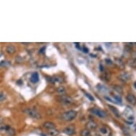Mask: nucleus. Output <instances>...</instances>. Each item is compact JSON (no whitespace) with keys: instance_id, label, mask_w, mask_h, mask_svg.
<instances>
[{"instance_id":"f257e3e1","label":"nucleus","mask_w":136,"mask_h":136,"mask_svg":"<svg viewBox=\"0 0 136 136\" xmlns=\"http://www.w3.org/2000/svg\"><path fill=\"white\" fill-rule=\"evenodd\" d=\"M76 116H77V112L71 110L64 112L61 116V119L65 121H71L74 119H75Z\"/></svg>"},{"instance_id":"f03ea898","label":"nucleus","mask_w":136,"mask_h":136,"mask_svg":"<svg viewBox=\"0 0 136 136\" xmlns=\"http://www.w3.org/2000/svg\"><path fill=\"white\" fill-rule=\"evenodd\" d=\"M91 112L94 114L96 116L101 118H104L107 116V114L104 111V110H102L101 109L97 108H93L91 109Z\"/></svg>"},{"instance_id":"7ed1b4c3","label":"nucleus","mask_w":136,"mask_h":136,"mask_svg":"<svg viewBox=\"0 0 136 136\" xmlns=\"http://www.w3.org/2000/svg\"><path fill=\"white\" fill-rule=\"evenodd\" d=\"M24 112L27 114L28 116H29L30 117L33 118H36V119H40L41 118V114L39 113H38L37 111H36L35 110L33 109L27 108L24 110Z\"/></svg>"},{"instance_id":"20e7f679","label":"nucleus","mask_w":136,"mask_h":136,"mask_svg":"<svg viewBox=\"0 0 136 136\" xmlns=\"http://www.w3.org/2000/svg\"><path fill=\"white\" fill-rule=\"evenodd\" d=\"M63 133L68 136H73L76 133V128L74 125H68L63 130Z\"/></svg>"},{"instance_id":"39448f33","label":"nucleus","mask_w":136,"mask_h":136,"mask_svg":"<svg viewBox=\"0 0 136 136\" xmlns=\"http://www.w3.org/2000/svg\"><path fill=\"white\" fill-rule=\"evenodd\" d=\"M60 101H61V102L65 103V104H71L74 103V99L72 98H71L70 96L66 95H61Z\"/></svg>"},{"instance_id":"423d86ee","label":"nucleus","mask_w":136,"mask_h":136,"mask_svg":"<svg viewBox=\"0 0 136 136\" xmlns=\"http://www.w3.org/2000/svg\"><path fill=\"white\" fill-rule=\"evenodd\" d=\"M118 78L121 81H122L126 82L128 81H129L130 79V75L128 72H124V73H122V74H121L119 75Z\"/></svg>"},{"instance_id":"0eeeda50","label":"nucleus","mask_w":136,"mask_h":136,"mask_svg":"<svg viewBox=\"0 0 136 136\" xmlns=\"http://www.w3.org/2000/svg\"><path fill=\"white\" fill-rule=\"evenodd\" d=\"M126 100L131 105H133V106L136 105V98L134 95L130 94V93L128 94V95H126Z\"/></svg>"},{"instance_id":"6e6552de","label":"nucleus","mask_w":136,"mask_h":136,"mask_svg":"<svg viewBox=\"0 0 136 136\" xmlns=\"http://www.w3.org/2000/svg\"><path fill=\"white\" fill-rule=\"evenodd\" d=\"M97 123L93 121H90L89 122L86 123V129L88 130H94L97 128Z\"/></svg>"},{"instance_id":"1a4fd4ad","label":"nucleus","mask_w":136,"mask_h":136,"mask_svg":"<svg viewBox=\"0 0 136 136\" xmlns=\"http://www.w3.org/2000/svg\"><path fill=\"white\" fill-rule=\"evenodd\" d=\"M44 127L46 128V129L47 130H51V129H54V128H56V125H55V124L54 122H51V121H46V122H45L44 123Z\"/></svg>"},{"instance_id":"9d476101","label":"nucleus","mask_w":136,"mask_h":136,"mask_svg":"<svg viewBox=\"0 0 136 136\" xmlns=\"http://www.w3.org/2000/svg\"><path fill=\"white\" fill-rule=\"evenodd\" d=\"M108 108L109 109L111 110V112L116 116V117H118V118H119L120 116H121V113H120V111L118 110V109L116 108V107H114V106H110V105H108Z\"/></svg>"},{"instance_id":"9b49d317","label":"nucleus","mask_w":136,"mask_h":136,"mask_svg":"<svg viewBox=\"0 0 136 136\" xmlns=\"http://www.w3.org/2000/svg\"><path fill=\"white\" fill-rule=\"evenodd\" d=\"M6 51L9 54H14L16 52V48L13 45H8L6 48Z\"/></svg>"},{"instance_id":"f8f14e48","label":"nucleus","mask_w":136,"mask_h":136,"mask_svg":"<svg viewBox=\"0 0 136 136\" xmlns=\"http://www.w3.org/2000/svg\"><path fill=\"white\" fill-rule=\"evenodd\" d=\"M30 80H31V81L32 82V83H37V82L39 81V76L38 73L35 72L34 74H32L31 76Z\"/></svg>"},{"instance_id":"ddd939ff","label":"nucleus","mask_w":136,"mask_h":136,"mask_svg":"<svg viewBox=\"0 0 136 136\" xmlns=\"http://www.w3.org/2000/svg\"><path fill=\"white\" fill-rule=\"evenodd\" d=\"M113 89L116 91V93H118V94H122L123 93V89L121 86H118V85H114L113 86Z\"/></svg>"},{"instance_id":"4468645a","label":"nucleus","mask_w":136,"mask_h":136,"mask_svg":"<svg viewBox=\"0 0 136 136\" xmlns=\"http://www.w3.org/2000/svg\"><path fill=\"white\" fill-rule=\"evenodd\" d=\"M115 63H116V65H117L119 68H121V69L125 68V64H124L123 61H122L121 59H116Z\"/></svg>"},{"instance_id":"2eb2a0df","label":"nucleus","mask_w":136,"mask_h":136,"mask_svg":"<svg viewBox=\"0 0 136 136\" xmlns=\"http://www.w3.org/2000/svg\"><path fill=\"white\" fill-rule=\"evenodd\" d=\"M48 134L51 136H58L59 134V131L56 128H54L48 130Z\"/></svg>"},{"instance_id":"dca6fc26","label":"nucleus","mask_w":136,"mask_h":136,"mask_svg":"<svg viewBox=\"0 0 136 136\" xmlns=\"http://www.w3.org/2000/svg\"><path fill=\"white\" fill-rule=\"evenodd\" d=\"M128 65L132 68H136V59H131L128 61Z\"/></svg>"},{"instance_id":"f3484780","label":"nucleus","mask_w":136,"mask_h":136,"mask_svg":"<svg viewBox=\"0 0 136 136\" xmlns=\"http://www.w3.org/2000/svg\"><path fill=\"white\" fill-rule=\"evenodd\" d=\"M81 136H91V131L88 129L82 130L81 132Z\"/></svg>"},{"instance_id":"a211bd4d","label":"nucleus","mask_w":136,"mask_h":136,"mask_svg":"<svg viewBox=\"0 0 136 136\" xmlns=\"http://www.w3.org/2000/svg\"><path fill=\"white\" fill-rule=\"evenodd\" d=\"M56 92L58 93H59V94H63L66 92V89H65L64 86H59L58 89H56Z\"/></svg>"},{"instance_id":"6ab92c4d","label":"nucleus","mask_w":136,"mask_h":136,"mask_svg":"<svg viewBox=\"0 0 136 136\" xmlns=\"http://www.w3.org/2000/svg\"><path fill=\"white\" fill-rule=\"evenodd\" d=\"M100 132H101V133L103 134V135H107L108 133L109 132V130L108 128H106V127H102V128H100Z\"/></svg>"},{"instance_id":"aec40b11","label":"nucleus","mask_w":136,"mask_h":136,"mask_svg":"<svg viewBox=\"0 0 136 136\" xmlns=\"http://www.w3.org/2000/svg\"><path fill=\"white\" fill-rule=\"evenodd\" d=\"M52 79H53L54 81L56 82V83H61V82L63 81V78H61V76H55V77H54Z\"/></svg>"},{"instance_id":"412c9836","label":"nucleus","mask_w":136,"mask_h":136,"mask_svg":"<svg viewBox=\"0 0 136 136\" xmlns=\"http://www.w3.org/2000/svg\"><path fill=\"white\" fill-rule=\"evenodd\" d=\"M7 133L9 134V136H14L15 135V131H14V129L12 128H9L8 130H7Z\"/></svg>"},{"instance_id":"4be33fe9","label":"nucleus","mask_w":136,"mask_h":136,"mask_svg":"<svg viewBox=\"0 0 136 136\" xmlns=\"http://www.w3.org/2000/svg\"><path fill=\"white\" fill-rule=\"evenodd\" d=\"M113 97L115 98L116 101H118V103H121L122 102V98L121 97V95H113Z\"/></svg>"},{"instance_id":"5701e85b","label":"nucleus","mask_w":136,"mask_h":136,"mask_svg":"<svg viewBox=\"0 0 136 136\" xmlns=\"http://www.w3.org/2000/svg\"><path fill=\"white\" fill-rule=\"evenodd\" d=\"M6 99V95L2 92H0V101H2Z\"/></svg>"},{"instance_id":"b1692460","label":"nucleus","mask_w":136,"mask_h":136,"mask_svg":"<svg viewBox=\"0 0 136 136\" xmlns=\"http://www.w3.org/2000/svg\"><path fill=\"white\" fill-rule=\"evenodd\" d=\"M86 93V96L89 98V99L91 100V101H94V98H93V97L91 95H90V94H89V93Z\"/></svg>"},{"instance_id":"393cba45","label":"nucleus","mask_w":136,"mask_h":136,"mask_svg":"<svg viewBox=\"0 0 136 136\" xmlns=\"http://www.w3.org/2000/svg\"><path fill=\"white\" fill-rule=\"evenodd\" d=\"M106 62H107V63H109V64H111L113 62L110 61V59H106Z\"/></svg>"},{"instance_id":"a878e982","label":"nucleus","mask_w":136,"mask_h":136,"mask_svg":"<svg viewBox=\"0 0 136 136\" xmlns=\"http://www.w3.org/2000/svg\"><path fill=\"white\" fill-rule=\"evenodd\" d=\"M83 51H84V52H86V53H88V52H89V51H88V49H87V48H83Z\"/></svg>"},{"instance_id":"bb28decb","label":"nucleus","mask_w":136,"mask_h":136,"mask_svg":"<svg viewBox=\"0 0 136 136\" xmlns=\"http://www.w3.org/2000/svg\"><path fill=\"white\" fill-rule=\"evenodd\" d=\"M2 122H3V119H2L1 117H0V125H1Z\"/></svg>"},{"instance_id":"cd10ccee","label":"nucleus","mask_w":136,"mask_h":136,"mask_svg":"<svg viewBox=\"0 0 136 136\" xmlns=\"http://www.w3.org/2000/svg\"><path fill=\"white\" fill-rule=\"evenodd\" d=\"M135 86H136V83H135Z\"/></svg>"},{"instance_id":"c85d7f7f","label":"nucleus","mask_w":136,"mask_h":136,"mask_svg":"<svg viewBox=\"0 0 136 136\" xmlns=\"http://www.w3.org/2000/svg\"></svg>"}]
</instances>
